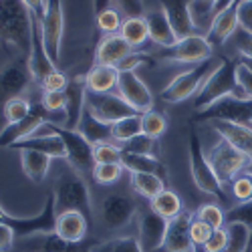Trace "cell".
Wrapping results in <instances>:
<instances>
[{"mask_svg":"<svg viewBox=\"0 0 252 252\" xmlns=\"http://www.w3.org/2000/svg\"><path fill=\"white\" fill-rule=\"evenodd\" d=\"M31 38L32 12L29 6L23 0H0V45L29 57Z\"/></svg>","mask_w":252,"mask_h":252,"instance_id":"obj_1","label":"cell"},{"mask_svg":"<svg viewBox=\"0 0 252 252\" xmlns=\"http://www.w3.org/2000/svg\"><path fill=\"white\" fill-rule=\"evenodd\" d=\"M53 196H55V210H57V214L75 210V212L85 214L87 220L91 222V218H93V206H91L89 186L85 182V176H83L79 170H75L71 163L59 174V178L55 182Z\"/></svg>","mask_w":252,"mask_h":252,"instance_id":"obj_2","label":"cell"},{"mask_svg":"<svg viewBox=\"0 0 252 252\" xmlns=\"http://www.w3.org/2000/svg\"><path fill=\"white\" fill-rule=\"evenodd\" d=\"M238 89V81H236V63L228 57H222L220 67L206 79L202 89L198 91L194 99V107L196 111H204L210 105H214L216 101L234 95Z\"/></svg>","mask_w":252,"mask_h":252,"instance_id":"obj_3","label":"cell"},{"mask_svg":"<svg viewBox=\"0 0 252 252\" xmlns=\"http://www.w3.org/2000/svg\"><path fill=\"white\" fill-rule=\"evenodd\" d=\"M220 61L208 59V61L200 63V65H194L192 69L180 73L178 77L172 79L170 85L161 91V99L165 103H182L186 99H190L192 95H198V91L202 89L206 79L220 67Z\"/></svg>","mask_w":252,"mask_h":252,"instance_id":"obj_4","label":"cell"},{"mask_svg":"<svg viewBox=\"0 0 252 252\" xmlns=\"http://www.w3.org/2000/svg\"><path fill=\"white\" fill-rule=\"evenodd\" d=\"M0 224H6L14 230V234L20 238H31L36 234H49L55 232V224H57V210H55V196L49 194L45 200V206L38 214L27 216V218H18L8 214L6 210L0 206Z\"/></svg>","mask_w":252,"mask_h":252,"instance_id":"obj_5","label":"cell"},{"mask_svg":"<svg viewBox=\"0 0 252 252\" xmlns=\"http://www.w3.org/2000/svg\"><path fill=\"white\" fill-rule=\"evenodd\" d=\"M188 150H190V172H192V180H194L196 188L202 192H206V194H210V196H216L222 202H226L224 186L216 178L212 165H210V161H208V156L202 150V141H200V137L194 129H190Z\"/></svg>","mask_w":252,"mask_h":252,"instance_id":"obj_6","label":"cell"},{"mask_svg":"<svg viewBox=\"0 0 252 252\" xmlns=\"http://www.w3.org/2000/svg\"><path fill=\"white\" fill-rule=\"evenodd\" d=\"M206 156H208V161L212 165V170L222 186L232 184V180L244 172V167L250 161L242 152H238L234 145L228 143L224 137H220Z\"/></svg>","mask_w":252,"mask_h":252,"instance_id":"obj_7","label":"cell"},{"mask_svg":"<svg viewBox=\"0 0 252 252\" xmlns=\"http://www.w3.org/2000/svg\"><path fill=\"white\" fill-rule=\"evenodd\" d=\"M43 127L57 133L63 139L65 150H67V159L75 170H79L81 174H93V167H95L93 145L83 137V133L79 129H67V127H61V125H53L49 121Z\"/></svg>","mask_w":252,"mask_h":252,"instance_id":"obj_8","label":"cell"},{"mask_svg":"<svg viewBox=\"0 0 252 252\" xmlns=\"http://www.w3.org/2000/svg\"><path fill=\"white\" fill-rule=\"evenodd\" d=\"M194 121H230L250 125L252 121V99H238L234 95H228L208 109L198 111Z\"/></svg>","mask_w":252,"mask_h":252,"instance_id":"obj_9","label":"cell"},{"mask_svg":"<svg viewBox=\"0 0 252 252\" xmlns=\"http://www.w3.org/2000/svg\"><path fill=\"white\" fill-rule=\"evenodd\" d=\"M137 214V202L121 192L107 194L99 204V220L107 230L125 228Z\"/></svg>","mask_w":252,"mask_h":252,"instance_id":"obj_10","label":"cell"},{"mask_svg":"<svg viewBox=\"0 0 252 252\" xmlns=\"http://www.w3.org/2000/svg\"><path fill=\"white\" fill-rule=\"evenodd\" d=\"M51 119V113L45 109L43 103L32 105L31 113L20 119L18 123H6L0 131V148H12L14 143L23 141L27 137H32L38 133V129Z\"/></svg>","mask_w":252,"mask_h":252,"instance_id":"obj_11","label":"cell"},{"mask_svg":"<svg viewBox=\"0 0 252 252\" xmlns=\"http://www.w3.org/2000/svg\"><path fill=\"white\" fill-rule=\"evenodd\" d=\"M87 109L105 123H117L123 117L135 115L137 111L117 93H93L87 91ZM141 115V113H139Z\"/></svg>","mask_w":252,"mask_h":252,"instance_id":"obj_12","label":"cell"},{"mask_svg":"<svg viewBox=\"0 0 252 252\" xmlns=\"http://www.w3.org/2000/svg\"><path fill=\"white\" fill-rule=\"evenodd\" d=\"M212 45L208 43V38L202 34H192L180 38L178 43L161 53V59L174 61V63H184V65H200V63L212 59Z\"/></svg>","mask_w":252,"mask_h":252,"instance_id":"obj_13","label":"cell"},{"mask_svg":"<svg viewBox=\"0 0 252 252\" xmlns=\"http://www.w3.org/2000/svg\"><path fill=\"white\" fill-rule=\"evenodd\" d=\"M43 27V36L47 51L57 65L61 59V47H63V32H65V14H63V0H47V12L40 20Z\"/></svg>","mask_w":252,"mask_h":252,"instance_id":"obj_14","label":"cell"},{"mask_svg":"<svg viewBox=\"0 0 252 252\" xmlns=\"http://www.w3.org/2000/svg\"><path fill=\"white\" fill-rule=\"evenodd\" d=\"M117 95H121L137 113L154 109V95L135 71H123L117 79Z\"/></svg>","mask_w":252,"mask_h":252,"instance_id":"obj_15","label":"cell"},{"mask_svg":"<svg viewBox=\"0 0 252 252\" xmlns=\"http://www.w3.org/2000/svg\"><path fill=\"white\" fill-rule=\"evenodd\" d=\"M194 214L192 212H182L167 222L165 238L158 252H196V244L190 236V226H192Z\"/></svg>","mask_w":252,"mask_h":252,"instance_id":"obj_16","label":"cell"},{"mask_svg":"<svg viewBox=\"0 0 252 252\" xmlns=\"http://www.w3.org/2000/svg\"><path fill=\"white\" fill-rule=\"evenodd\" d=\"M32 81L29 57H20L8 67L0 71V101H8L12 97H20V93L27 91Z\"/></svg>","mask_w":252,"mask_h":252,"instance_id":"obj_17","label":"cell"},{"mask_svg":"<svg viewBox=\"0 0 252 252\" xmlns=\"http://www.w3.org/2000/svg\"><path fill=\"white\" fill-rule=\"evenodd\" d=\"M29 65H31L32 79L38 83V85L43 83L45 77H49L53 71H57L55 63L47 51V45H45L40 20L34 14H32V38H31V51H29Z\"/></svg>","mask_w":252,"mask_h":252,"instance_id":"obj_18","label":"cell"},{"mask_svg":"<svg viewBox=\"0 0 252 252\" xmlns=\"http://www.w3.org/2000/svg\"><path fill=\"white\" fill-rule=\"evenodd\" d=\"M167 222L163 216H159L154 210H145L139 214V244L145 252H158L163 238H165V230H167Z\"/></svg>","mask_w":252,"mask_h":252,"instance_id":"obj_19","label":"cell"},{"mask_svg":"<svg viewBox=\"0 0 252 252\" xmlns=\"http://www.w3.org/2000/svg\"><path fill=\"white\" fill-rule=\"evenodd\" d=\"M97 244L99 242L91 238H85L81 242H71L61 238L55 232H49V234H36V238H32L27 244V248L32 252H93Z\"/></svg>","mask_w":252,"mask_h":252,"instance_id":"obj_20","label":"cell"},{"mask_svg":"<svg viewBox=\"0 0 252 252\" xmlns=\"http://www.w3.org/2000/svg\"><path fill=\"white\" fill-rule=\"evenodd\" d=\"M65 93H67V107H65L67 121H65L63 127L79 129L81 117H83L85 107H87V83H85V75L69 79V85H67Z\"/></svg>","mask_w":252,"mask_h":252,"instance_id":"obj_21","label":"cell"},{"mask_svg":"<svg viewBox=\"0 0 252 252\" xmlns=\"http://www.w3.org/2000/svg\"><path fill=\"white\" fill-rule=\"evenodd\" d=\"M161 10L165 12L167 20L178 38H186L196 34V23L190 10V0H159Z\"/></svg>","mask_w":252,"mask_h":252,"instance_id":"obj_22","label":"cell"},{"mask_svg":"<svg viewBox=\"0 0 252 252\" xmlns=\"http://www.w3.org/2000/svg\"><path fill=\"white\" fill-rule=\"evenodd\" d=\"M238 6H240V0H236L234 4H230L226 10L218 12L212 23L208 27V43L216 47V45H224L230 40V36L234 34V31L240 27V20H238Z\"/></svg>","mask_w":252,"mask_h":252,"instance_id":"obj_23","label":"cell"},{"mask_svg":"<svg viewBox=\"0 0 252 252\" xmlns=\"http://www.w3.org/2000/svg\"><path fill=\"white\" fill-rule=\"evenodd\" d=\"M133 53V47L125 40L119 32L117 34H105L95 51V65H107L117 67L119 63Z\"/></svg>","mask_w":252,"mask_h":252,"instance_id":"obj_24","label":"cell"},{"mask_svg":"<svg viewBox=\"0 0 252 252\" xmlns=\"http://www.w3.org/2000/svg\"><path fill=\"white\" fill-rule=\"evenodd\" d=\"M10 150H16V152L18 150H34V152H40V154L53 158V159H67L65 143H63V139L57 133H53L49 129H45V133H36L32 137H27L23 141L14 143Z\"/></svg>","mask_w":252,"mask_h":252,"instance_id":"obj_25","label":"cell"},{"mask_svg":"<svg viewBox=\"0 0 252 252\" xmlns=\"http://www.w3.org/2000/svg\"><path fill=\"white\" fill-rule=\"evenodd\" d=\"M212 129L224 137L228 143H232L238 152H242L248 159H252V127L242 123H230V121H210Z\"/></svg>","mask_w":252,"mask_h":252,"instance_id":"obj_26","label":"cell"},{"mask_svg":"<svg viewBox=\"0 0 252 252\" xmlns=\"http://www.w3.org/2000/svg\"><path fill=\"white\" fill-rule=\"evenodd\" d=\"M89 220L85 214L69 210V212L57 214V224H55V234L61 238L71 240V242H81L89 238Z\"/></svg>","mask_w":252,"mask_h":252,"instance_id":"obj_27","label":"cell"},{"mask_svg":"<svg viewBox=\"0 0 252 252\" xmlns=\"http://www.w3.org/2000/svg\"><path fill=\"white\" fill-rule=\"evenodd\" d=\"M145 23H148L150 40H154L156 45H159L163 49H170L180 40L161 8L159 10H150L148 14H145Z\"/></svg>","mask_w":252,"mask_h":252,"instance_id":"obj_28","label":"cell"},{"mask_svg":"<svg viewBox=\"0 0 252 252\" xmlns=\"http://www.w3.org/2000/svg\"><path fill=\"white\" fill-rule=\"evenodd\" d=\"M79 131L83 133L91 145H99V143H111L113 141V133H111V125L105 123L101 119H97L87 107H85V113L81 117V123H79Z\"/></svg>","mask_w":252,"mask_h":252,"instance_id":"obj_29","label":"cell"},{"mask_svg":"<svg viewBox=\"0 0 252 252\" xmlns=\"http://www.w3.org/2000/svg\"><path fill=\"white\" fill-rule=\"evenodd\" d=\"M20 152V163H23V172L27 174V178L34 184L45 182V178L49 176L51 170V161L53 158L34 152V150H18Z\"/></svg>","mask_w":252,"mask_h":252,"instance_id":"obj_30","label":"cell"},{"mask_svg":"<svg viewBox=\"0 0 252 252\" xmlns=\"http://www.w3.org/2000/svg\"><path fill=\"white\" fill-rule=\"evenodd\" d=\"M117 79H119V71L115 67L95 65L85 75L87 91H93V93H111V91L117 89Z\"/></svg>","mask_w":252,"mask_h":252,"instance_id":"obj_31","label":"cell"},{"mask_svg":"<svg viewBox=\"0 0 252 252\" xmlns=\"http://www.w3.org/2000/svg\"><path fill=\"white\" fill-rule=\"evenodd\" d=\"M121 165L123 170H127L129 174H158L165 180L167 172H165V165L156 158V156H137V154H127V152H121Z\"/></svg>","mask_w":252,"mask_h":252,"instance_id":"obj_32","label":"cell"},{"mask_svg":"<svg viewBox=\"0 0 252 252\" xmlns=\"http://www.w3.org/2000/svg\"><path fill=\"white\" fill-rule=\"evenodd\" d=\"M119 34L127 40L133 49L145 45V40L150 38V31H148V23H145V16H129V18H125L121 23Z\"/></svg>","mask_w":252,"mask_h":252,"instance_id":"obj_33","label":"cell"},{"mask_svg":"<svg viewBox=\"0 0 252 252\" xmlns=\"http://www.w3.org/2000/svg\"><path fill=\"white\" fill-rule=\"evenodd\" d=\"M131 188L133 192L148 198V200H154L159 192L165 190V180L158 174H131Z\"/></svg>","mask_w":252,"mask_h":252,"instance_id":"obj_34","label":"cell"},{"mask_svg":"<svg viewBox=\"0 0 252 252\" xmlns=\"http://www.w3.org/2000/svg\"><path fill=\"white\" fill-rule=\"evenodd\" d=\"M150 208L154 210V212H158L159 216H163L165 220H172L176 218L180 212H182V198L174 192V190H165L159 192L154 200H150Z\"/></svg>","mask_w":252,"mask_h":252,"instance_id":"obj_35","label":"cell"},{"mask_svg":"<svg viewBox=\"0 0 252 252\" xmlns=\"http://www.w3.org/2000/svg\"><path fill=\"white\" fill-rule=\"evenodd\" d=\"M228 230V244L222 252H248L252 244V228L244 224H226Z\"/></svg>","mask_w":252,"mask_h":252,"instance_id":"obj_36","label":"cell"},{"mask_svg":"<svg viewBox=\"0 0 252 252\" xmlns=\"http://www.w3.org/2000/svg\"><path fill=\"white\" fill-rule=\"evenodd\" d=\"M111 133H113V143H125L133 139L135 135L143 133L141 129V115L135 113V115H129V117H123L119 119L117 123L111 125Z\"/></svg>","mask_w":252,"mask_h":252,"instance_id":"obj_37","label":"cell"},{"mask_svg":"<svg viewBox=\"0 0 252 252\" xmlns=\"http://www.w3.org/2000/svg\"><path fill=\"white\" fill-rule=\"evenodd\" d=\"M141 129H143L145 135L158 139L167 129V119L159 111H156V109L145 111V113H141Z\"/></svg>","mask_w":252,"mask_h":252,"instance_id":"obj_38","label":"cell"},{"mask_svg":"<svg viewBox=\"0 0 252 252\" xmlns=\"http://www.w3.org/2000/svg\"><path fill=\"white\" fill-rule=\"evenodd\" d=\"M93 252H145L139 244L137 238L133 236H121V238H113L103 244H97Z\"/></svg>","mask_w":252,"mask_h":252,"instance_id":"obj_39","label":"cell"},{"mask_svg":"<svg viewBox=\"0 0 252 252\" xmlns=\"http://www.w3.org/2000/svg\"><path fill=\"white\" fill-rule=\"evenodd\" d=\"M31 109H32V105L23 97H12L4 101V107H2L6 123H18L20 119H25L31 113Z\"/></svg>","mask_w":252,"mask_h":252,"instance_id":"obj_40","label":"cell"},{"mask_svg":"<svg viewBox=\"0 0 252 252\" xmlns=\"http://www.w3.org/2000/svg\"><path fill=\"white\" fill-rule=\"evenodd\" d=\"M121 174H123L121 163H95L91 176L101 186H111L121 178Z\"/></svg>","mask_w":252,"mask_h":252,"instance_id":"obj_41","label":"cell"},{"mask_svg":"<svg viewBox=\"0 0 252 252\" xmlns=\"http://www.w3.org/2000/svg\"><path fill=\"white\" fill-rule=\"evenodd\" d=\"M121 152H127V154H137V156H154V150H156V139L145 135V133H139L135 135L133 139L125 141L119 145Z\"/></svg>","mask_w":252,"mask_h":252,"instance_id":"obj_42","label":"cell"},{"mask_svg":"<svg viewBox=\"0 0 252 252\" xmlns=\"http://www.w3.org/2000/svg\"><path fill=\"white\" fill-rule=\"evenodd\" d=\"M226 224H244L248 228H252V200L246 202H238L234 208H230L224 212Z\"/></svg>","mask_w":252,"mask_h":252,"instance_id":"obj_43","label":"cell"},{"mask_svg":"<svg viewBox=\"0 0 252 252\" xmlns=\"http://www.w3.org/2000/svg\"><path fill=\"white\" fill-rule=\"evenodd\" d=\"M95 20H97V29L101 32H105V34H117L121 31V23H123L119 12L115 8L103 10L101 14L95 16Z\"/></svg>","mask_w":252,"mask_h":252,"instance_id":"obj_44","label":"cell"},{"mask_svg":"<svg viewBox=\"0 0 252 252\" xmlns=\"http://www.w3.org/2000/svg\"><path fill=\"white\" fill-rule=\"evenodd\" d=\"M95 163H121V148L117 143H99L93 145Z\"/></svg>","mask_w":252,"mask_h":252,"instance_id":"obj_45","label":"cell"},{"mask_svg":"<svg viewBox=\"0 0 252 252\" xmlns=\"http://www.w3.org/2000/svg\"><path fill=\"white\" fill-rule=\"evenodd\" d=\"M230 43H232V49L238 53V57L252 59V31L238 27L234 31V34L230 36Z\"/></svg>","mask_w":252,"mask_h":252,"instance_id":"obj_46","label":"cell"},{"mask_svg":"<svg viewBox=\"0 0 252 252\" xmlns=\"http://www.w3.org/2000/svg\"><path fill=\"white\" fill-rule=\"evenodd\" d=\"M196 218L204 220L206 224H210L214 230L216 228H222L226 226V218H224V212H222V208H218L216 204H204L198 212H196Z\"/></svg>","mask_w":252,"mask_h":252,"instance_id":"obj_47","label":"cell"},{"mask_svg":"<svg viewBox=\"0 0 252 252\" xmlns=\"http://www.w3.org/2000/svg\"><path fill=\"white\" fill-rule=\"evenodd\" d=\"M216 2H218V0H190V10H192L196 27L206 23L208 18H214Z\"/></svg>","mask_w":252,"mask_h":252,"instance_id":"obj_48","label":"cell"},{"mask_svg":"<svg viewBox=\"0 0 252 252\" xmlns=\"http://www.w3.org/2000/svg\"><path fill=\"white\" fill-rule=\"evenodd\" d=\"M232 196L238 200V202H246V200H252V176L242 172L240 176H236L232 180Z\"/></svg>","mask_w":252,"mask_h":252,"instance_id":"obj_49","label":"cell"},{"mask_svg":"<svg viewBox=\"0 0 252 252\" xmlns=\"http://www.w3.org/2000/svg\"><path fill=\"white\" fill-rule=\"evenodd\" d=\"M40 103L45 105V109L49 113L65 111V107H67V93L65 91H45Z\"/></svg>","mask_w":252,"mask_h":252,"instance_id":"obj_50","label":"cell"},{"mask_svg":"<svg viewBox=\"0 0 252 252\" xmlns=\"http://www.w3.org/2000/svg\"><path fill=\"white\" fill-rule=\"evenodd\" d=\"M212 232H214V228H212V226L206 224L204 220H200V218H196V216H194L192 226H190V236H192V240H194L196 248H202V246L206 244V240H208L210 236H212Z\"/></svg>","mask_w":252,"mask_h":252,"instance_id":"obj_51","label":"cell"},{"mask_svg":"<svg viewBox=\"0 0 252 252\" xmlns=\"http://www.w3.org/2000/svg\"><path fill=\"white\" fill-rule=\"evenodd\" d=\"M226 244H228V230H226V226H222V228L214 230L212 236H210L206 240V244L202 246V250L204 252H222Z\"/></svg>","mask_w":252,"mask_h":252,"instance_id":"obj_52","label":"cell"},{"mask_svg":"<svg viewBox=\"0 0 252 252\" xmlns=\"http://www.w3.org/2000/svg\"><path fill=\"white\" fill-rule=\"evenodd\" d=\"M69 85V79L65 77V73L63 71H53L49 77L43 79V83H40V87H43V91H65Z\"/></svg>","mask_w":252,"mask_h":252,"instance_id":"obj_53","label":"cell"},{"mask_svg":"<svg viewBox=\"0 0 252 252\" xmlns=\"http://www.w3.org/2000/svg\"><path fill=\"white\" fill-rule=\"evenodd\" d=\"M145 63H150V55H148V53L133 51L131 55L125 57L115 69H117L119 73H123V71H135L139 65H145Z\"/></svg>","mask_w":252,"mask_h":252,"instance_id":"obj_54","label":"cell"},{"mask_svg":"<svg viewBox=\"0 0 252 252\" xmlns=\"http://www.w3.org/2000/svg\"><path fill=\"white\" fill-rule=\"evenodd\" d=\"M113 4L125 14V16H143V0H113Z\"/></svg>","mask_w":252,"mask_h":252,"instance_id":"obj_55","label":"cell"},{"mask_svg":"<svg viewBox=\"0 0 252 252\" xmlns=\"http://www.w3.org/2000/svg\"><path fill=\"white\" fill-rule=\"evenodd\" d=\"M236 81H238V87L242 89L244 97L252 99V73L244 65H240V63H236Z\"/></svg>","mask_w":252,"mask_h":252,"instance_id":"obj_56","label":"cell"},{"mask_svg":"<svg viewBox=\"0 0 252 252\" xmlns=\"http://www.w3.org/2000/svg\"><path fill=\"white\" fill-rule=\"evenodd\" d=\"M14 230L6 224H0V252H10L14 246Z\"/></svg>","mask_w":252,"mask_h":252,"instance_id":"obj_57","label":"cell"},{"mask_svg":"<svg viewBox=\"0 0 252 252\" xmlns=\"http://www.w3.org/2000/svg\"><path fill=\"white\" fill-rule=\"evenodd\" d=\"M238 20H240V27L252 31V0H240Z\"/></svg>","mask_w":252,"mask_h":252,"instance_id":"obj_58","label":"cell"},{"mask_svg":"<svg viewBox=\"0 0 252 252\" xmlns=\"http://www.w3.org/2000/svg\"><path fill=\"white\" fill-rule=\"evenodd\" d=\"M23 2L29 6V10H31L38 20H43V18H45V12H47V0H23Z\"/></svg>","mask_w":252,"mask_h":252,"instance_id":"obj_59","label":"cell"},{"mask_svg":"<svg viewBox=\"0 0 252 252\" xmlns=\"http://www.w3.org/2000/svg\"><path fill=\"white\" fill-rule=\"evenodd\" d=\"M91 2H93V14L97 16V14H101L103 10L111 8V2H113V0H91Z\"/></svg>","mask_w":252,"mask_h":252,"instance_id":"obj_60","label":"cell"},{"mask_svg":"<svg viewBox=\"0 0 252 252\" xmlns=\"http://www.w3.org/2000/svg\"><path fill=\"white\" fill-rule=\"evenodd\" d=\"M236 2V0H218V2H216V8H214V16L218 14V12H222V10H226L230 4H234Z\"/></svg>","mask_w":252,"mask_h":252,"instance_id":"obj_61","label":"cell"},{"mask_svg":"<svg viewBox=\"0 0 252 252\" xmlns=\"http://www.w3.org/2000/svg\"><path fill=\"white\" fill-rule=\"evenodd\" d=\"M238 63H240V65H244V67L252 73V59H248V57H240V59H238Z\"/></svg>","mask_w":252,"mask_h":252,"instance_id":"obj_62","label":"cell"},{"mask_svg":"<svg viewBox=\"0 0 252 252\" xmlns=\"http://www.w3.org/2000/svg\"><path fill=\"white\" fill-rule=\"evenodd\" d=\"M244 172H246V174H250V176H252V159H250V161H248V165H246V167H244Z\"/></svg>","mask_w":252,"mask_h":252,"instance_id":"obj_63","label":"cell"},{"mask_svg":"<svg viewBox=\"0 0 252 252\" xmlns=\"http://www.w3.org/2000/svg\"><path fill=\"white\" fill-rule=\"evenodd\" d=\"M250 127H252V121H250Z\"/></svg>","mask_w":252,"mask_h":252,"instance_id":"obj_64","label":"cell"}]
</instances>
